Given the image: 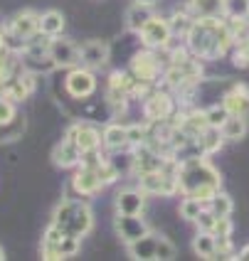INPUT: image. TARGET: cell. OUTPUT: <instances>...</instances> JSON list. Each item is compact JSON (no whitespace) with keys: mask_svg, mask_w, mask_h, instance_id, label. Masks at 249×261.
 <instances>
[{"mask_svg":"<svg viewBox=\"0 0 249 261\" xmlns=\"http://www.w3.org/2000/svg\"><path fill=\"white\" fill-rule=\"evenodd\" d=\"M185 37H188V49L197 59H217L235 44V37L225 17H195Z\"/></svg>","mask_w":249,"mask_h":261,"instance_id":"6da1fadb","label":"cell"},{"mask_svg":"<svg viewBox=\"0 0 249 261\" xmlns=\"http://www.w3.org/2000/svg\"><path fill=\"white\" fill-rule=\"evenodd\" d=\"M222 177L220 173L205 160V155H195V158L180 160L178 165V188L183 195L197 197L203 202H210L217 192H220Z\"/></svg>","mask_w":249,"mask_h":261,"instance_id":"7a4b0ae2","label":"cell"},{"mask_svg":"<svg viewBox=\"0 0 249 261\" xmlns=\"http://www.w3.org/2000/svg\"><path fill=\"white\" fill-rule=\"evenodd\" d=\"M52 224L59 227L67 237H87L94 227V215L89 210L87 202L82 200H62L57 204V210L52 212Z\"/></svg>","mask_w":249,"mask_h":261,"instance_id":"3957f363","label":"cell"},{"mask_svg":"<svg viewBox=\"0 0 249 261\" xmlns=\"http://www.w3.org/2000/svg\"><path fill=\"white\" fill-rule=\"evenodd\" d=\"M138 37H141V42L146 44L148 49H163V47L170 44L173 30H170L168 20H163L161 15H153L146 25L138 30Z\"/></svg>","mask_w":249,"mask_h":261,"instance_id":"277c9868","label":"cell"},{"mask_svg":"<svg viewBox=\"0 0 249 261\" xmlns=\"http://www.w3.org/2000/svg\"><path fill=\"white\" fill-rule=\"evenodd\" d=\"M64 89L74 99H87L96 91V76L89 67H74L64 79Z\"/></svg>","mask_w":249,"mask_h":261,"instance_id":"5b68a950","label":"cell"},{"mask_svg":"<svg viewBox=\"0 0 249 261\" xmlns=\"http://www.w3.org/2000/svg\"><path fill=\"white\" fill-rule=\"evenodd\" d=\"M131 74L138 82H146V84H156L158 82V74H161V64L156 55L146 49V52H138L131 59Z\"/></svg>","mask_w":249,"mask_h":261,"instance_id":"8992f818","label":"cell"},{"mask_svg":"<svg viewBox=\"0 0 249 261\" xmlns=\"http://www.w3.org/2000/svg\"><path fill=\"white\" fill-rule=\"evenodd\" d=\"M114 227H116V234L126 242V244H131V242H136V239H141V237L151 234L148 224L138 217V215H121V212H118L116 219H114Z\"/></svg>","mask_w":249,"mask_h":261,"instance_id":"52a82bcc","label":"cell"},{"mask_svg":"<svg viewBox=\"0 0 249 261\" xmlns=\"http://www.w3.org/2000/svg\"><path fill=\"white\" fill-rule=\"evenodd\" d=\"M109 62V44L102 40H87L79 47V64L89 69H102Z\"/></svg>","mask_w":249,"mask_h":261,"instance_id":"ba28073f","label":"cell"},{"mask_svg":"<svg viewBox=\"0 0 249 261\" xmlns=\"http://www.w3.org/2000/svg\"><path fill=\"white\" fill-rule=\"evenodd\" d=\"M67 138H72L74 143L82 148V153L87 150H99L102 148V130L91 123H74L72 128L67 130Z\"/></svg>","mask_w":249,"mask_h":261,"instance_id":"9c48e42d","label":"cell"},{"mask_svg":"<svg viewBox=\"0 0 249 261\" xmlns=\"http://www.w3.org/2000/svg\"><path fill=\"white\" fill-rule=\"evenodd\" d=\"M143 114L151 123H163L165 118L173 114V99L163 91H153L146 96V103H143Z\"/></svg>","mask_w":249,"mask_h":261,"instance_id":"30bf717a","label":"cell"},{"mask_svg":"<svg viewBox=\"0 0 249 261\" xmlns=\"http://www.w3.org/2000/svg\"><path fill=\"white\" fill-rule=\"evenodd\" d=\"M72 190L79 195V197H91V195H96V192H102L104 190V182L99 173L94 170V168H79L72 177Z\"/></svg>","mask_w":249,"mask_h":261,"instance_id":"8fae6325","label":"cell"},{"mask_svg":"<svg viewBox=\"0 0 249 261\" xmlns=\"http://www.w3.org/2000/svg\"><path fill=\"white\" fill-rule=\"evenodd\" d=\"M5 30L17 35V37H22V40H30V37H35L40 32V15L32 13V10H22L10 20V25Z\"/></svg>","mask_w":249,"mask_h":261,"instance_id":"7c38bea8","label":"cell"},{"mask_svg":"<svg viewBox=\"0 0 249 261\" xmlns=\"http://www.w3.org/2000/svg\"><path fill=\"white\" fill-rule=\"evenodd\" d=\"M146 207V192L143 190H118L116 192V212L121 215H141Z\"/></svg>","mask_w":249,"mask_h":261,"instance_id":"4fadbf2b","label":"cell"},{"mask_svg":"<svg viewBox=\"0 0 249 261\" xmlns=\"http://www.w3.org/2000/svg\"><path fill=\"white\" fill-rule=\"evenodd\" d=\"M49 57L55 59L57 67H77L79 64V47L72 40H52L49 44Z\"/></svg>","mask_w":249,"mask_h":261,"instance_id":"5bb4252c","label":"cell"},{"mask_svg":"<svg viewBox=\"0 0 249 261\" xmlns=\"http://www.w3.org/2000/svg\"><path fill=\"white\" fill-rule=\"evenodd\" d=\"M52 163H55L57 168H74V165L82 163V148L74 143L72 138H64L62 143L55 145V150H52Z\"/></svg>","mask_w":249,"mask_h":261,"instance_id":"9a60e30c","label":"cell"},{"mask_svg":"<svg viewBox=\"0 0 249 261\" xmlns=\"http://www.w3.org/2000/svg\"><path fill=\"white\" fill-rule=\"evenodd\" d=\"M129 256L136 261H153L156 259V249H158V234H146L141 239H136L131 244H126Z\"/></svg>","mask_w":249,"mask_h":261,"instance_id":"2e32d148","label":"cell"},{"mask_svg":"<svg viewBox=\"0 0 249 261\" xmlns=\"http://www.w3.org/2000/svg\"><path fill=\"white\" fill-rule=\"evenodd\" d=\"M153 15L156 13H153V5H151V3L133 0L131 5H129V10H126V28L131 30V32H138Z\"/></svg>","mask_w":249,"mask_h":261,"instance_id":"e0dca14e","label":"cell"},{"mask_svg":"<svg viewBox=\"0 0 249 261\" xmlns=\"http://www.w3.org/2000/svg\"><path fill=\"white\" fill-rule=\"evenodd\" d=\"M225 106L230 114H239V116H247L249 114V89L244 84H237L227 96H225Z\"/></svg>","mask_w":249,"mask_h":261,"instance_id":"ac0fdd59","label":"cell"},{"mask_svg":"<svg viewBox=\"0 0 249 261\" xmlns=\"http://www.w3.org/2000/svg\"><path fill=\"white\" fill-rule=\"evenodd\" d=\"M195 17H227V0H190Z\"/></svg>","mask_w":249,"mask_h":261,"instance_id":"d6986e66","label":"cell"},{"mask_svg":"<svg viewBox=\"0 0 249 261\" xmlns=\"http://www.w3.org/2000/svg\"><path fill=\"white\" fill-rule=\"evenodd\" d=\"M102 141L106 148H111V150H121V148H126L129 143V126H121V123H109L106 128L102 130Z\"/></svg>","mask_w":249,"mask_h":261,"instance_id":"ffe728a7","label":"cell"},{"mask_svg":"<svg viewBox=\"0 0 249 261\" xmlns=\"http://www.w3.org/2000/svg\"><path fill=\"white\" fill-rule=\"evenodd\" d=\"M197 148H200V153L203 155H212V153H217L222 148V143H225V136H222L220 128H212V126H207L197 138Z\"/></svg>","mask_w":249,"mask_h":261,"instance_id":"44dd1931","label":"cell"},{"mask_svg":"<svg viewBox=\"0 0 249 261\" xmlns=\"http://www.w3.org/2000/svg\"><path fill=\"white\" fill-rule=\"evenodd\" d=\"M192 251L203 259H217V242H215V234L200 229L197 237L192 239Z\"/></svg>","mask_w":249,"mask_h":261,"instance_id":"7402d4cb","label":"cell"},{"mask_svg":"<svg viewBox=\"0 0 249 261\" xmlns=\"http://www.w3.org/2000/svg\"><path fill=\"white\" fill-rule=\"evenodd\" d=\"M220 130H222V136H225V141H242L247 136V116L230 114V118L225 121V126Z\"/></svg>","mask_w":249,"mask_h":261,"instance_id":"603a6c76","label":"cell"},{"mask_svg":"<svg viewBox=\"0 0 249 261\" xmlns=\"http://www.w3.org/2000/svg\"><path fill=\"white\" fill-rule=\"evenodd\" d=\"M64 30V15L59 10H47L40 15V32L49 35V37H57Z\"/></svg>","mask_w":249,"mask_h":261,"instance_id":"cb8c5ba5","label":"cell"},{"mask_svg":"<svg viewBox=\"0 0 249 261\" xmlns=\"http://www.w3.org/2000/svg\"><path fill=\"white\" fill-rule=\"evenodd\" d=\"M22 130H25V118L15 116L13 121H8V123L0 126V143H8V141L22 138Z\"/></svg>","mask_w":249,"mask_h":261,"instance_id":"d4e9b609","label":"cell"},{"mask_svg":"<svg viewBox=\"0 0 249 261\" xmlns=\"http://www.w3.org/2000/svg\"><path fill=\"white\" fill-rule=\"evenodd\" d=\"M207 204L203 200H197V197H190V195H185V200L180 202V217L188 219V222H195V219L200 217V212L205 210Z\"/></svg>","mask_w":249,"mask_h":261,"instance_id":"484cf974","label":"cell"},{"mask_svg":"<svg viewBox=\"0 0 249 261\" xmlns=\"http://www.w3.org/2000/svg\"><path fill=\"white\" fill-rule=\"evenodd\" d=\"M207 207L217 215V217H227V215H232V210H235V202H232V197L227 195V192H217L210 202H207Z\"/></svg>","mask_w":249,"mask_h":261,"instance_id":"4316f807","label":"cell"},{"mask_svg":"<svg viewBox=\"0 0 249 261\" xmlns=\"http://www.w3.org/2000/svg\"><path fill=\"white\" fill-rule=\"evenodd\" d=\"M168 22H170L173 35H188V30H190L192 22H195V17H190L185 10H176V15H173Z\"/></svg>","mask_w":249,"mask_h":261,"instance_id":"83f0119b","label":"cell"},{"mask_svg":"<svg viewBox=\"0 0 249 261\" xmlns=\"http://www.w3.org/2000/svg\"><path fill=\"white\" fill-rule=\"evenodd\" d=\"M205 116H207V123H210L212 128H222L225 121L230 118V111H227L225 103H217V106H210V109H207Z\"/></svg>","mask_w":249,"mask_h":261,"instance_id":"f1b7e54d","label":"cell"},{"mask_svg":"<svg viewBox=\"0 0 249 261\" xmlns=\"http://www.w3.org/2000/svg\"><path fill=\"white\" fill-rule=\"evenodd\" d=\"M178 256L176 251V244L168 242L165 237H158V249H156V259H163V261H173Z\"/></svg>","mask_w":249,"mask_h":261,"instance_id":"f546056e","label":"cell"},{"mask_svg":"<svg viewBox=\"0 0 249 261\" xmlns=\"http://www.w3.org/2000/svg\"><path fill=\"white\" fill-rule=\"evenodd\" d=\"M197 222V227L200 229H205V232H215V224H217V215L210 210V207H205L203 212H200V217L195 219Z\"/></svg>","mask_w":249,"mask_h":261,"instance_id":"4dcf8cb0","label":"cell"},{"mask_svg":"<svg viewBox=\"0 0 249 261\" xmlns=\"http://www.w3.org/2000/svg\"><path fill=\"white\" fill-rule=\"evenodd\" d=\"M96 173H99V177H102L104 188H106V185H111V182H116V177H118V170L109 163V160H104L102 165L96 168Z\"/></svg>","mask_w":249,"mask_h":261,"instance_id":"1f68e13d","label":"cell"},{"mask_svg":"<svg viewBox=\"0 0 249 261\" xmlns=\"http://www.w3.org/2000/svg\"><path fill=\"white\" fill-rule=\"evenodd\" d=\"M17 116V111H15V101H10L5 94L0 96V126L3 123H8V121H13Z\"/></svg>","mask_w":249,"mask_h":261,"instance_id":"d6a6232c","label":"cell"},{"mask_svg":"<svg viewBox=\"0 0 249 261\" xmlns=\"http://www.w3.org/2000/svg\"><path fill=\"white\" fill-rule=\"evenodd\" d=\"M249 0H227V17H247Z\"/></svg>","mask_w":249,"mask_h":261,"instance_id":"836d02e7","label":"cell"},{"mask_svg":"<svg viewBox=\"0 0 249 261\" xmlns=\"http://www.w3.org/2000/svg\"><path fill=\"white\" fill-rule=\"evenodd\" d=\"M129 143L131 145H143L148 143V128L146 126H129Z\"/></svg>","mask_w":249,"mask_h":261,"instance_id":"e575fe53","label":"cell"},{"mask_svg":"<svg viewBox=\"0 0 249 261\" xmlns=\"http://www.w3.org/2000/svg\"><path fill=\"white\" fill-rule=\"evenodd\" d=\"M235 62L237 67H242V69H247L249 67V40H244V42H239V47H237L235 52Z\"/></svg>","mask_w":249,"mask_h":261,"instance_id":"d590c367","label":"cell"},{"mask_svg":"<svg viewBox=\"0 0 249 261\" xmlns=\"http://www.w3.org/2000/svg\"><path fill=\"white\" fill-rule=\"evenodd\" d=\"M212 234H227V237H232V219H230V215L227 217H217V224H215V232Z\"/></svg>","mask_w":249,"mask_h":261,"instance_id":"8d00e7d4","label":"cell"},{"mask_svg":"<svg viewBox=\"0 0 249 261\" xmlns=\"http://www.w3.org/2000/svg\"><path fill=\"white\" fill-rule=\"evenodd\" d=\"M235 259H242V261H249V244H247V247H242V249H239V254H237Z\"/></svg>","mask_w":249,"mask_h":261,"instance_id":"74e56055","label":"cell"},{"mask_svg":"<svg viewBox=\"0 0 249 261\" xmlns=\"http://www.w3.org/2000/svg\"><path fill=\"white\" fill-rule=\"evenodd\" d=\"M141 3H151V5H156V3H158V0H141Z\"/></svg>","mask_w":249,"mask_h":261,"instance_id":"f35d334b","label":"cell"},{"mask_svg":"<svg viewBox=\"0 0 249 261\" xmlns=\"http://www.w3.org/2000/svg\"><path fill=\"white\" fill-rule=\"evenodd\" d=\"M5 259V251H3V247H0V261Z\"/></svg>","mask_w":249,"mask_h":261,"instance_id":"ab89813d","label":"cell"}]
</instances>
